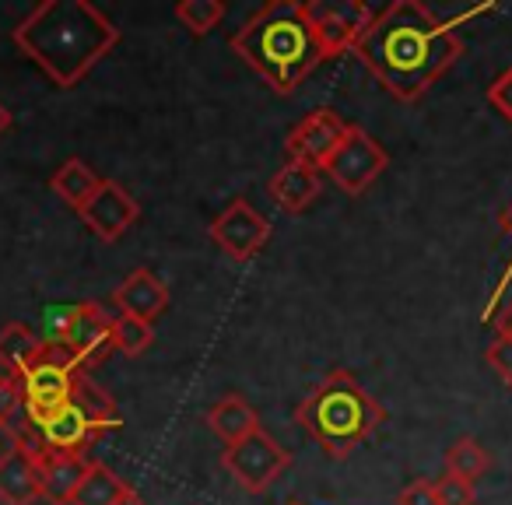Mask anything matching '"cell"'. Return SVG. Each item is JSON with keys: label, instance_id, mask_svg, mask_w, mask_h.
Here are the masks:
<instances>
[{"label": "cell", "instance_id": "cell-1", "mask_svg": "<svg viewBox=\"0 0 512 505\" xmlns=\"http://www.w3.org/2000/svg\"><path fill=\"white\" fill-rule=\"evenodd\" d=\"M456 25L460 18L446 22L418 0H393L376 11L355 57L393 99L418 102L460 60L463 43Z\"/></svg>", "mask_w": 512, "mask_h": 505}, {"label": "cell", "instance_id": "cell-2", "mask_svg": "<svg viewBox=\"0 0 512 505\" xmlns=\"http://www.w3.org/2000/svg\"><path fill=\"white\" fill-rule=\"evenodd\" d=\"M11 39L53 85L74 88L120 43V29L88 0H43Z\"/></svg>", "mask_w": 512, "mask_h": 505}, {"label": "cell", "instance_id": "cell-3", "mask_svg": "<svg viewBox=\"0 0 512 505\" xmlns=\"http://www.w3.org/2000/svg\"><path fill=\"white\" fill-rule=\"evenodd\" d=\"M228 46L249 71H256V78H264L274 95H295L302 81L323 64L302 0L264 4L253 18H246Z\"/></svg>", "mask_w": 512, "mask_h": 505}, {"label": "cell", "instance_id": "cell-4", "mask_svg": "<svg viewBox=\"0 0 512 505\" xmlns=\"http://www.w3.org/2000/svg\"><path fill=\"white\" fill-rule=\"evenodd\" d=\"M383 418V404L348 369H330L295 407L299 428L330 460H348Z\"/></svg>", "mask_w": 512, "mask_h": 505}, {"label": "cell", "instance_id": "cell-5", "mask_svg": "<svg viewBox=\"0 0 512 505\" xmlns=\"http://www.w3.org/2000/svg\"><path fill=\"white\" fill-rule=\"evenodd\" d=\"M120 425L123 421H106L99 414L85 411L78 400H67L57 411L22 414V421L11 428V442H22L32 456H85V449L102 432H113Z\"/></svg>", "mask_w": 512, "mask_h": 505}, {"label": "cell", "instance_id": "cell-6", "mask_svg": "<svg viewBox=\"0 0 512 505\" xmlns=\"http://www.w3.org/2000/svg\"><path fill=\"white\" fill-rule=\"evenodd\" d=\"M302 11H306V22L320 46L323 64L344 57V53H355L358 39L376 18V11L362 0H309V4L302 0Z\"/></svg>", "mask_w": 512, "mask_h": 505}, {"label": "cell", "instance_id": "cell-7", "mask_svg": "<svg viewBox=\"0 0 512 505\" xmlns=\"http://www.w3.org/2000/svg\"><path fill=\"white\" fill-rule=\"evenodd\" d=\"M46 341L64 344L81 365V372H88L116 351V320L102 302H81L60 316V327Z\"/></svg>", "mask_w": 512, "mask_h": 505}, {"label": "cell", "instance_id": "cell-8", "mask_svg": "<svg viewBox=\"0 0 512 505\" xmlns=\"http://www.w3.org/2000/svg\"><path fill=\"white\" fill-rule=\"evenodd\" d=\"M78 376L81 365L74 362L71 351L57 341H46L43 351L36 355V362L18 376L25 390V414H43L64 407L71 400Z\"/></svg>", "mask_w": 512, "mask_h": 505}, {"label": "cell", "instance_id": "cell-9", "mask_svg": "<svg viewBox=\"0 0 512 505\" xmlns=\"http://www.w3.org/2000/svg\"><path fill=\"white\" fill-rule=\"evenodd\" d=\"M221 467L228 470L235 484L249 495H264L288 467H292V453L281 446L274 435H267L264 428L253 435H246L235 446H225L221 453Z\"/></svg>", "mask_w": 512, "mask_h": 505}, {"label": "cell", "instance_id": "cell-10", "mask_svg": "<svg viewBox=\"0 0 512 505\" xmlns=\"http://www.w3.org/2000/svg\"><path fill=\"white\" fill-rule=\"evenodd\" d=\"M386 165H390V155H386L383 144H379L365 127H355V123H351L344 141L337 144V151L327 158L323 172L334 179V186L341 193L362 197V193L383 176Z\"/></svg>", "mask_w": 512, "mask_h": 505}, {"label": "cell", "instance_id": "cell-11", "mask_svg": "<svg viewBox=\"0 0 512 505\" xmlns=\"http://www.w3.org/2000/svg\"><path fill=\"white\" fill-rule=\"evenodd\" d=\"M211 239L228 260L246 264V260H253L256 253L267 246V239H271V221L256 211L249 200L239 197L211 221Z\"/></svg>", "mask_w": 512, "mask_h": 505}, {"label": "cell", "instance_id": "cell-12", "mask_svg": "<svg viewBox=\"0 0 512 505\" xmlns=\"http://www.w3.org/2000/svg\"><path fill=\"white\" fill-rule=\"evenodd\" d=\"M351 123H344L334 109H316V113L302 116L285 137L288 162H306L313 169H323L327 158L337 151V144L344 141Z\"/></svg>", "mask_w": 512, "mask_h": 505}, {"label": "cell", "instance_id": "cell-13", "mask_svg": "<svg viewBox=\"0 0 512 505\" xmlns=\"http://www.w3.org/2000/svg\"><path fill=\"white\" fill-rule=\"evenodd\" d=\"M78 214L88 225V232H95L102 242H116L130 232V225H134L137 218H141V207H137V200L130 197L116 179H102L95 197L88 200Z\"/></svg>", "mask_w": 512, "mask_h": 505}, {"label": "cell", "instance_id": "cell-14", "mask_svg": "<svg viewBox=\"0 0 512 505\" xmlns=\"http://www.w3.org/2000/svg\"><path fill=\"white\" fill-rule=\"evenodd\" d=\"M113 306L120 309V316L155 323L158 316L169 309V288H165V281L158 278L155 271H148V267H137V271H130L127 278L116 285Z\"/></svg>", "mask_w": 512, "mask_h": 505}, {"label": "cell", "instance_id": "cell-15", "mask_svg": "<svg viewBox=\"0 0 512 505\" xmlns=\"http://www.w3.org/2000/svg\"><path fill=\"white\" fill-rule=\"evenodd\" d=\"M43 498V474L39 460L22 446L11 442L0 453V502L4 505H36Z\"/></svg>", "mask_w": 512, "mask_h": 505}, {"label": "cell", "instance_id": "cell-16", "mask_svg": "<svg viewBox=\"0 0 512 505\" xmlns=\"http://www.w3.org/2000/svg\"><path fill=\"white\" fill-rule=\"evenodd\" d=\"M320 190H323L320 169H313V165H306V162H285L271 176V183H267L271 200L285 214H302L306 207H313Z\"/></svg>", "mask_w": 512, "mask_h": 505}, {"label": "cell", "instance_id": "cell-17", "mask_svg": "<svg viewBox=\"0 0 512 505\" xmlns=\"http://www.w3.org/2000/svg\"><path fill=\"white\" fill-rule=\"evenodd\" d=\"M39 460V474H43V495L50 498L53 505H71L74 491L81 488L88 474V456H36Z\"/></svg>", "mask_w": 512, "mask_h": 505}, {"label": "cell", "instance_id": "cell-18", "mask_svg": "<svg viewBox=\"0 0 512 505\" xmlns=\"http://www.w3.org/2000/svg\"><path fill=\"white\" fill-rule=\"evenodd\" d=\"M207 428H211L225 446H235V442H242L246 435L260 432V414L249 407V400L242 397V393H228V397H221L218 404L207 411Z\"/></svg>", "mask_w": 512, "mask_h": 505}, {"label": "cell", "instance_id": "cell-19", "mask_svg": "<svg viewBox=\"0 0 512 505\" xmlns=\"http://www.w3.org/2000/svg\"><path fill=\"white\" fill-rule=\"evenodd\" d=\"M99 186H102L99 172H95L88 162H81V158H67V162L60 165V169L53 172V179H50V190L57 193L64 204H71L74 211H81V207L95 197V190H99Z\"/></svg>", "mask_w": 512, "mask_h": 505}, {"label": "cell", "instance_id": "cell-20", "mask_svg": "<svg viewBox=\"0 0 512 505\" xmlns=\"http://www.w3.org/2000/svg\"><path fill=\"white\" fill-rule=\"evenodd\" d=\"M43 344H46V337H39L36 330H29L25 323H8V327H0V372L22 376V372L36 362Z\"/></svg>", "mask_w": 512, "mask_h": 505}, {"label": "cell", "instance_id": "cell-21", "mask_svg": "<svg viewBox=\"0 0 512 505\" xmlns=\"http://www.w3.org/2000/svg\"><path fill=\"white\" fill-rule=\"evenodd\" d=\"M130 484L123 477H116V470H109L106 463L92 460L88 463V474L81 481V488L74 491L71 505H120L130 495Z\"/></svg>", "mask_w": 512, "mask_h": 505}, {"label": "cell", "instance_id": "cell-22", "mask_svg": "<svg viewBox=\"0 0 512 505\" xmlns=\"http://www.w3.org/2000/svg\"><path fill=\"white\" fill-rule=\"evenodd\" d=\"M488 467H491V453L477 439H470V435L456 439L453 446L446 449V474L463 477V481L474 484L477 477H484Z\"/></svg>", "mask_w": 512, "mask_h": 505}, {"label": "cell", "instance_id": "cell-23", "mask_svg": "<svg viewBox=\"0 0 512 505\" xmlns=\"http://www.w3.org/2000/svg\"><path fill=\"white\" fill-rule=\"evenodd\" d=\"M176 18L193 36H207L225 18V4L221 0H183V4H176Z\"/></svg>", "mask_w": 512, "mask_h": 505}, {"label": "cell", "instance_id": "cell-24", "mask_svg": "<svg viewBox=\"0 0 512 505\" xmlns=\"http://www.w3.org/2000/svg\"><path fill=\"white\" fill-rule=\"evenodd\" d=\"M151 344H155V327L151 323L116 316V351H123L127 358H141Z\"/></svg>", "mask_w": 512, "mask_h": 505}, {"label": "cell", "instance_id": "cell-25", "mask_svg": "<svg viewBox=\"0 0 512 505\" xmlns=\"http://www.w3.org/2000/svg\"><path fill=\"white\" fill-rule=\"evenodd\" d=\"M25 414V390H22V379L8 376V372H0V428L11 432V428L22 421Z\"/></svg>", "mask_w": 512, "mask_h": 505}, {"label": "cell", "instance_id": "cell-26", "mask_svg": "<svg viewBox=\"0 0 512 505\" xmlns=\"http://www.w3.org/2000/svg\"><path fill=\"white\" fill-rule=\"evenodd\" d=\"M435 495H439V505H474L477 502L474 484L453 474H442L439 481H435Z\"/></svg>", "mask_w": 512, "mask_h": 505}, {"label": "cell", "instance_id": "cell-27", "mask_svg": "<svg viewBox=\"0 0 512 505\" xmlns=\"http://www.w3.org/2000/svg\"><path fill=\"white\" fill-rule=\"evenodd\" d=\"M484 362L495 369V376L502 379L505 386L512 390V337H495L484 351Z\"/></svg>", "mask_w": 512, "mask_h": 505}, {"label": "cell", "instance_id": "cell-28", "mask_svg": "<svg viewBox=\"0 0 512 505\" xmlns=\"http://www.w3.org/2000/svg\"><path fill=\"white\" fill-rule=\"evenodd\" d=\"M488 102L495 106V113L502 116V120L512 123V67H509V71H502L488 85Z\"/></svg>", "mask_w": 512, "mask_h": 505}, {"label": "cell", "instance_id": "cell-29", "mask_svg": "<svg viewBox=\"0 0 512 505\" xmlns=\"http://www.w3.org/2000/svg\"><path fill=\"white\" fill-rule=\"evenodd\" d=\"M397 505H439V495H435V481H411L397 495Z\"/></svg>", "mask_w": 512, "mask_h": 505}, {"label": "cell", "instance_id": "cell-30", "mask_svg": "<svg viewBox=\"0 0 512 505\" xmlns=\"http://www.w3.org/2000/svg\"><path fill=\"white\" fill-rule=\"evenodd\" d=\"M502 232L512 239V204L505 207V214H502ZM509 281H512V260H509V267H505V274H502V281H498V288H495V295L488 299V309H484V316H491L498 309V302H502V295H505V288H509Z\"/></svg>", "mask_w": 512, "mask_h": 505}, {"label": "cell", "instance_id": "cell-31", "mask_svg": "<svg viewBox=\"0 0 512 505\" xmlns=\"http://www.w3.org/2000/svg\"><path fill=\"white\" fill-rule=\"evenodd\" d=\"M495 337H512V299L495 309Z\"/></svg>", "mask_w": 512, "mask_h": 505}, {"label": "cell", "instance_id": "cell-32", "mask_svg": "<svg viewBox=\"0 0 512 505\" xmlns=\"http://www.w3.org/2000/svg\"><path fill=\"white\" fill-rule=\"evenodd\" d=\"M8 130H11V109L0 102V137L8 134Z\"/></svg>", "mask_w": 512, "mask_h": 505}, {"label": "cell", "instance_id": "cell-33", "mask_svg": "<svg viewBox=\"0 0 512 505\" xmlns=\"http://www.w3.org/2000/svg\"><path fill=\"white\" fill-rule=\"evenodd\" d=\"M120 505H144V498L141 495H137V491H130V495L127 498H123V502Z\"/></svg>", "mask_w": 512, "mask_h": 505}, {"label": "cell", "instance_id": "cell-34", "mask_svg": "<svg viewBox=\"0 0 512 505\" xmlns=\"http://www.w3.org/2000/svg\"><path fill=\"white\" fill-rule=\"evenodd\" d=\"M288 505H302V502H288Z\"/></svg>", "mask_w": 512, "mask_h": 505}]
</instances>
